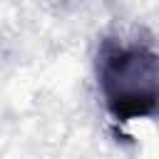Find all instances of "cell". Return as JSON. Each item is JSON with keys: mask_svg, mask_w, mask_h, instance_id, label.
Instances as JSON below:
<instances>
[{"mask_svg": "<svg viewBox=\"0 0 159 159\" xmlns=\"http://www.w3.org/2000/svg\"><path fill=\"white\" fill-rule=\"evenodd\" d=\"M159 60L147 47H124L104 40L99 50V84L107 109L117 122L157 112Z\"/></svg>", "mask_w": 159, "mask_h": 159, "instance_id": "6da1fadb", "label": "cell"}]
</instances>
